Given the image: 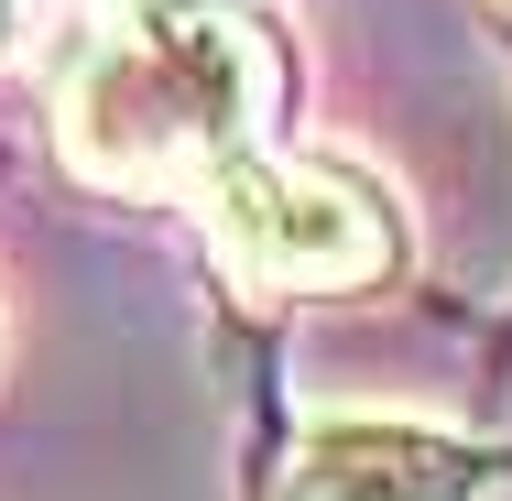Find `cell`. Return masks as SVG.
<instances>
[{
  "instance_id": "1",
  "label": "cell",
  "mask_w": 512,
  "mask_h": 501,
  "mask_svg": "<svg viewBox=\"0 0 512 501\" xmlns=\"http://www.w3.org/2000/svg\"><path fill=\"white\" fill-rule=\"evenodd\" d=\"M284 109V44L240 0H131L55 88V153L99 197H175L262 153Z\"/></svg>"
},
{
  "instance_id": "2",
  "label": "cell",
  "mask_w": 512,
  "mask_h": 501,
  "mask_svg": "<svg viewBox=\"0 0 512 501\" xmlns=\"http://www.w3.org/2000/svg\"><path fill=\"white\" fill-rule=\"evenodd\" d=\"M207 251L240 295H371L404 273V218L349 153H240L197 186Z\"/></svg>"
},
{
  "instance_id": "3",
  "label": "cell",
  "mask_w": 512,
  "mask_h": 501,
  "mask_svg": "<svg viewBox=\"0 0 512 501\" xmlns=\"http://www.w3.org/2000/svg\"><path fill=\"white\" fill-rule=\"evenodd\" d=\"M491 458L414 414H316L295 436L284 501H480Z\"/></svg>"
},
{
  "instance_id": "4",
  "label": "cell",
  "mask_w": 512,
  "mask_h": 501,
  "mask_svg": "<svg viewBox=\"0 0 512 501\" xmlns=\"http://www.w3.org/2000/svg\"><path fill=\"white\" fill-rule=\"evenodd\" d=\"M11 11H22V0H0V33H11Z\"/></svg>"
}]
</instances>
